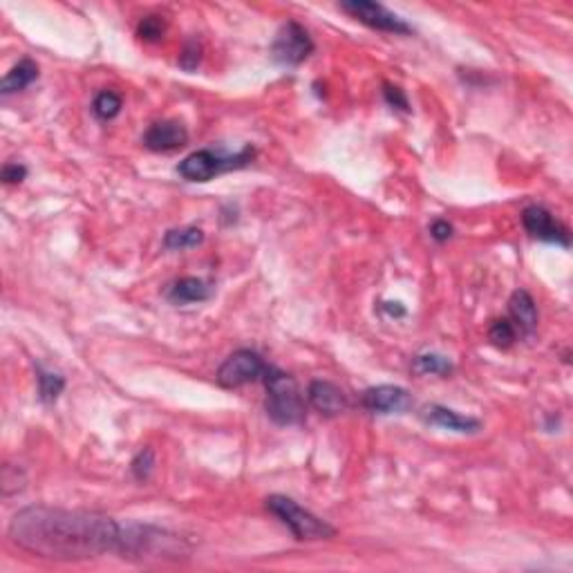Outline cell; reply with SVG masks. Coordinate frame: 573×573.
Masks as SVG:
<instances>
[{"label": "cell", "instance_id": "cell-1", "mask_svg": "<svg viewBox=\"0 0 573 573\" xmlns=\"http://www.w3.org/2000/svg\"><path fill=\"white\" fill-rule=\"evenodd\" d=\"M7 536L36 558L81 562L119 554L124 524L95 511L27 507L12 517Z\"/></svg>", "mask_w": 573, "mask_h": 573}, {"label": "cell", "instance_id": "cell-2", "mask_svg": "<svg viewBox=\"0 0 573 573\" xmlns=\"http://www.w3.org/2000/svg\"><path fill=\"white\" fill-rule=\"evenodd\" d=\"M267 414L278 426H300L305 422V401L298 383L291 375L271 368L265 375Z\"/></svg>", "mask_w": 573, "mask_h": 573}, {"label": "cell", "instance_id": "cell-3", "mask_svg": "<svg viewBox=\"0 0 573 573\" xmlns=\"http://www.w3.org/2000/svg\"><path fill=\"white\" fill-rule=\"evenodd\" d=\"M267 508L283 522L287 529L294 533L296 540L303 542H316V540H329L337 536V529L332 524H327L325 520H321L318 515H314L312 511L300 507L298 502H294L291 498L284 495H269L267 498Z\"/></svg>", "mask_w": 573, "mask_h": 573}, {"label": "cell", "instance_id": "cell-4", "mask_svg": "<svg viewBox=\"0 0 573 573\" xmlns=\"http://www.w3.org/2000/svg\"><path fill=\"white\" fill-rule=\"evenodd\" d=\"M253 157H256V148L253 146L242 148L236 155H222V152L204 148V151H195L186 159H182L180 166H177V173L186 182H209L215 175H222L227 171H237V168L249 166Z\"/></svg>", "mask_w": 573, "mask_h": 573}, {"label": "cell", "instance_id": "cell-5", "mask_svg": "<svg viewBox=\"0 0 573 573\" xmlns=\"http://www.w3.org/2000/svg\"><path fill=\"white\" fill-rule=\"evenodd\" d=\"M314 52V41L307 29L296 20H287L275 34L274 43H271V58L278 66L296 67L303 61H307L309 54Z\"/></svg>", "mask_w": 573, "mask_h": 573}, {"label": "cell", "instance_id": "cell-6", "mask_svg": "<svg viewBox=\"0 0 573 573\" xmlns=\"http://www.w3.org/2000/svg\"><path fill=\"white\" fill-rule=\"evenodd\" d=\"M267 370H269V365L265 363V359L258 352L237 350L220 365L218 383L227 390H236L242 388V385L262 381Z\"/></svg>", "mask_w": 573, "mask_h": 573}, {"label": "cell", "instance_id": "cell-7", "mask_svg": "<svg viewBox=\"0 0 573 573\" xmlns=\"http://www.w3.org/2000/svg\"><path fill=\"white\" fill-rule=\"evenodd\" d=\"M338 7H341L345 14H350L352 19L363 23L365 27L376 29V32L401 34V36H407V34L414 32L401 16H397L385 5H379V3H370V0H345V3H341Z\"/></svg>", "mask_w": 573, "mask_h": 573}, {"label": "cell", "instance_id": "cell-8", "mask_svg": "<svg viewBox=\"0 0 573 573\" xmlns=\"http://www.w3.org/2000/svg\"><path fill=\"white\" fill-rule=\"evenodd\" d=\"M522 224H524L526 231L536 240L551 242V244H558V247L567 249L571 244V237H569V231L564 224H560L558 220L551 215V211H546L540 204H530L522 211Z\"/></svg>", "mask_w": 573, "mask_h": 573}, {"label": "cell", "instance_id": "cell-9", "mask_svg": "<svg viewBox=\"0 0 573 573\" xmlns=\"http://www.w3.org/2000/svg\"><path fill=\"white\" fill-rule=\"evenodd\" d=\"M360 403L372 414H401L413 407V397L401 385H375L365 390Z\"/></svg>", "mask_w": 573, "mask_h": 573}, {"label": "cell", "instance_id": "cell-10", "mask_svg": "<svg viewBox=\"0 0 573 573\" xmlns=\"http://www.w3.org/2000/svg\"><path fill=\"white\" fill-rule=\"evenodd\" d=\"M143 146L152 152H173L180 151L182 146L189 143V130L182 121H173V119H164L157 121L151 128L143 133Z\"/></svg>", "mask_w": 573, "mask_h": 573}, {"label": "cell", "instance_id": "cell-11", "mask_svg": "<svg viewBox=\"0 0 573 573\" xmlns=\"http://www.w3.org/2000/svg\"><path fill=\"white\" fill-rule=\"evenodd\" d=\"M307 401L322 417H338V414L347 413V407H350L347 394L338 385L321 379L309 383Z\"/></svg>", "mask_w": 573, "mask_h": 573}, {"label": "cell", "instance_id": "cell-12", "mask_svg": "<svg viewBox=\"0 0 573 573\" xmlns=\"http://www.w3.org/2000/svg\"><path fill=\"white\" fill-rule=\"evenodd\" d=\"M422 419L430 426L444 428V430L450 432H460V435H475V432L482 430V422L475 417H464V414L450 410V407L439 406V403H430V406L423 407Z\"/></svg>", "mask_w": 573, "mask_h": 573}, {"label": "cell", "instance_id": "cell-13", "mask_svg": "<svg viewBox=\"0 0 573 573\" xmlns=\"http://www.w3.org/2000/svg\"><path fill=\"white\" fill-rule=\"evenodd\" d=\"M508 321L515 325L517 334L522 337H530V334L538 329V305L533 300V296L524 290L513 291L511 298H508Z\"/></svg>", "mask_w": 573, "mask_h": 573}, {"label": "cell", "instance_id": "cell-14", "mask_svg": "<svg viewBox=\"0 0 573 573\" xmlns=\"http://www.w3.org/2000/svg\"><path fill=\"white\" fill-rule=\"evenodd\" d=\"M213 296V287L206 280L193 278L186 275L173 283V287L168 290V300L175 305H189V303H204Z\"/></svg>", "mask_w": 573, "mask_h": 573}, {"label": "cell", "instance_id": "cell-15", "mask_svg": "<svg viewBox=\"0 0 573 573\" xmlns=\"http://www.w3.org/2000/svg\"><path fill=\"white\" fill-rule=\"evenodd\" d=\"M36 79L38 66L32 58H23V61H19L7 72V76L3 79V86H0V92H3V95H14V92H20L27 86H32Z\"/></svg>", "mask_w": 573, "mask_h": 573}, {"label": "cell", "instance_id": "cell-16", "mask_svg": "<svg viewBox=\"0 0 573 573\" xmlns=\"http://www.w3.org/2000/svg\"><path fill=\"white\" fill-rule=\"evenodd\" d=\"M413 372L419 376H450L455 372V365L448 356L435 354V352H426V354H417L413 360Z\"/></svg>", "mask_w": 573, "mask_h": 573}, {"label": "cell", "instance_id": "cell-17", "mask_svg": "<svg viewBox=\"0 0 573 573\" xmlns=\"http://www.w3.org/2000/svg\"><path fill=\"white\" fill-rule=\"evenodd\" d=\"M204 242V231L197 227L173 228L164 236V247L168 252H184V249H195Z\"/></svg>", "mask_w": 573, "mask_h": 573}, {"label": "cell", "instance_id": "cell-18", "mask_svg": "<svg viewBox=\"0 0 573 573\" xmlns=\"http://www.w3.org/2000/svg\"><path fill=\"white\" fill-rule=\"evenodd\" d=\"M36 379H38V399L50 406L61 397V392L66 390V379L57 372L43 370L41 365H36Z\"/></svg>", "mask_w": 573, "mask_h": 573}, {"label": "cell", "instance_id": "cell-19", "mask_svg": "<svg viewBox=\"0 0 573 573\" xmlns=\"http://www.w3.org/2000/svg\"><path fill=\"white\" fill-rule=\"evenodd\" d=\"M121 108H124V99L112 90H104L92 101V112L101 121H112L114 117H119Z\"/></svg>", "mask_w": 573, "mask_h": 573}, {"label": "cell", "instance_id": "cell-20", "mask_svg": "<svg viewBox=\"0 0 573 573\" xmlns=\"http://www.w3.org/2000/svg\"><path fill=\"white\" fill-rule=\"evenodd\" d=\"M164 34H166V20H164V16L151 14L139 20L137 36L142 41H146V43H157V41L164 38Z\"/></svg>", "mask_w": 573, "mask_h": 573}, {"label": "cell", "instance_id": "cell-21", "mask_svg": "<svg viewBox=\"0 0 573 573\" xmlns=\"http://www.w3.org/2000/svg\"><path fill=\"white\" fill-rule=\"evenodd\" d=\"M152 470H155V450H152L151 445H146V448L139 450L137 455H135V460L130 461V473H133V477L137 479V482H148Z\"/></svg>", "mask_w": 573, "mask_h": 573}, {"label": "cell", "instance_id": "cell-22", "mask_svg": "<svg viewBox=\"0 0 573 573\" xmlns=\"http://www.w3.org/2000/svg\"><path fill=\"white\" fill-rule=\"evenodd\" d=\"M488 338L491 343L498 347H511L517 338V329L508 318H502V321H495L488 329Z\"/></svg>", "mask_w": 573, "mask_h": 573}, {"label": "cell", "instance_id": "cell-23", "mask_svg": "<svg viewBox=\"0 0 573 573\" xmlns=\"http://www.w3.org/2000/svg\"><path fill=\"white\" fill-rule=\"evenodd\" d=\"M383 97H385V104H388L390 108L401 110V112H410V104H407V97L401 88L392 86V83H385Z\"/></svg>", "mask_w": 573, "mask_h": 573}, {"label": "cell", "instance_id": "cell-24", "mask_svg": "<svg viewBox=\"0 0 573 573\" xmlns=\"http://www.w3.org/2000/svg\"><path fill=\"white\" fill-rule=\"evenodd\" d=\"M199 61H202V48H199L197 41H189L180 54V66L184 67V70L193 72L195 67L199 66Z\"/></svg>", "mask_w": 573, "mask_h": 573}, {"label": "cell", "instance_id": "cell-25", "mask_svg": "<svg viewBox=\"0 0 573 573\" xmlns=\"http://www.w3.org/2000/svg\"><path fill=\"white\" fill-rule=\"evenodd\" d=\"M25 177H27V168H25L23 164L10 161V164H5V168H3V182H5V184H20Z\"/></svg>", "mask_w": 573, "mask_h": 573}, {"label": "cell", "instance_id": "cell-26", "mask_svg": "<svg viewBox=\"0 0 573 573\" xmlns=\"http://www.w3.org/2000/svg\"><path fill=\"white\" fill-rule=\"evenodd\" d=\"M430 236L435 237L437 242H448L453 237V224L448 220H435L430 224Z\"/></svg>", "mask_w": 573, "mask_h": 573}, {"label": "cell", "instance_id": "cell-27", "mask_svg": "<svg viewBox=\"0 0 573 573\" xmlns=\"http://www.w3.org/2000/svg\"><path fill=\"white\" fill-rule=\"evenodd\" d=\"M381 307L383 309H388L390 312V316H394V318H401V316H406V309L401 307V303H383L381 305Z\"/></svg>", "mask_w": 573, "mask_h": 573}]
</instances>
